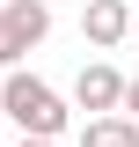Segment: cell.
I'll return each instance as SVG.
<instances>
[{"instance_id":"obj_1","label":"cell","mask_w":139,"mask_h":147,"mask_svg":"<svg viewBox=\"0 0 139 147\" xmlns=\"http://www.w3.org/2000/svg\"><path fill=\"white\" fill-rule=\"evenodd\" d=\"M0 110L15 118L22 132H37V140H59V132H66V103H59V88L37 81V74H7V81H0Z\"/></svg>"},{"instance_id":"obj_2","label":"cell","mask_w":139,"mask_h":147,"mask_svg":"<svg viewBox=\"0 0 139 147\" xmlns=\"http://www.w3.org/2000/svg\"><path fill=\"white\" fill-rule=\"evenodd\" d=\"M124 88H132V81H124L110 59H88L81 81H73V103H81L88 118H103V110H124Z\"/></svg>"},{"instance_id":"obj_3","label":"cell","mask_w":139,"mask_h":147,"mask_svg":"<svg viewBox=\"0 0 139 147\" xmlns=\"http://www.w3.org/2000/svg\"><path fill=\"white\" fill-rule=\"evenodd\" d=\"M132 30H139V7H124V0H88V15H81V37L95 52H117Z\"/></svg>"},{"instance_id":"obj_4","label":"cell","mask_w":139,"mask_h":147,"mask_svg":"<svg viewBox=\"0 0 139 147\" xmlns=\"http://www.w3.org/2000/svg\"><path fill=\"white\" fill-rule=\"evenodd\" d=\"M0 15H7V44H15V66L37 52V44H44V37H51V0H7Z\"/></svg>"},{"instance_id":"obj_5","label":"cell","mask_w":139,"mask_h":147,"mask_svg":"<svg viewBox=\"0 0 139 147\" xmlns=\"http://www.w3.org/2000/svg\"><path fill=\"white\" fill-rule=\"evenodd\" d=\"M81 147H139V125H132V118H117V110H103V118H88Z\"/></svg>"},{"instance_id":"obj_6","label":"cell","mask_w":139,"mask_h":147,"mask_svg":"<svg viewBox=\"0 0 139 147\" xmlns=\"http://www.w3.org/2000/svg\"><path fill=\"white\" fill-rule=\"evenodd\" d=\"M0 66H15V44H7V15H0Z\"/></svg>"},{"instance_id":"obj_7","label":"cell","mask_w":139,"mask_h":147,"mask_svg":"<svg viewBox=\"0 0 139 147\" xmlns=\"http://www.w3.org/2000/svg\"><path fill=\"white\" fill-rule=\"evenodd\" d=\"M124 118H132V125H139V81H132V88H124Z\"/></svg>"},{"instance_id":"obj_8","label":"cell","mask_w":139,"mask_h":147,"mask_svg":"<svg viewBox=\"0 0 139 147\" xmlns=\"http://www.w3.org/2000/svg\"><path fill=\"white\" fill-rule=\"evenodd\" d=\"M15 147H59V140H37V132H22V140H15Z\"/></svg>"},{"instance_id":"obj_9","label":"cell","mask_w":139,"mask_h":147,"mask_svg":"<svg viewBox=\"0 0 139 147\" xmlns=\"http://www.w3.org/2000/svg\"><path fill=\"white\" fill-rule=\"evenodd\" d=\"M132 7H139V0H132Z\"/></svg>"}]
</instances>
